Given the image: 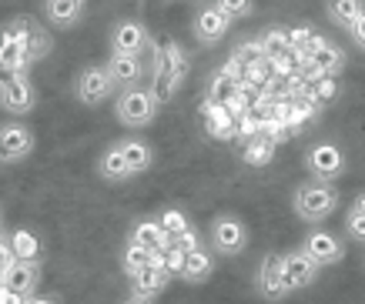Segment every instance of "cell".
<instances>
[{
  "label": "cell",
  "mask_w": 365,
  "mask_h": 304,
  "mask_svg": "<svg viewBox=\"0 0 365 304\" xmlns=\"http://www.w3.org/2000/svg\"><path fill=\"white\" fill-rule=\"evenodd\" d=\"M114 117L118 124L128 130H144L151 127L158 117V100L151 90H144L141 84L138 87H124L114 94Z\"/></svg>",
  "instance_id": "1"
},
{
  "label": "cell",
  "mask_w": 365,
  "mask_h": 304,
  "mask_svg": "<svg viewBox=\"0 0 365 304\" xmlns=\"http://www.w3.org/2000/svg\"><path fill=\"white\" fill-rule=\"evenodd\" d=\"M292 207H295V214L302 221H309V224H322V221H329L335 214V207H339V191L335 184H322V181H305V184L295 187V194H292Z\"/></svg>",
  "instance_id": "2"
},
{
  "label": "cell",
  "mask_w": 365,
  "mask_h": 304,
  "mask_svg": "<svg viewBox=\"0 0 365 304\" xmlns=\"http://www.w3.org/2000/svg\"><path fill=\"white\" fill-rule=\"evenodd\" d=\"M208 241H211V251L222 254V258H235L248 248V224H245L238 214H222L211 217V228H208Z\"/></svg>",
  "instance_id": "3"
},
{
  "label": "cell",
  "mask_w": 365,
  "mask_h": 304,
  "mask_svg": "<svg viewBox=\"0 0 365 304\" xmlns=\"http://www.w3.org/2000/svg\"><path fill=\"white\" fill-rule=\"evenodd\" d=\"M305 167H309L312 181H322V184H335L345 174V154L339 144L332 141H319L305 151Z\"/></svg>",
  "instance_id": "4"
},
{
  "label": "cell",
  "mask_w": 365,
  "mask_h": 304,
  "mask_svg": "<svg viewBox=\"0 0 365 304\" xmlns=\"http://www.w3.org/2000/svg\"><path fill=\"white\" fill-rule=\"evenodd\" d=\"M114 90H118V87H114L111 74H108V67L88 64V67H81V70H78L74 94H78V100L84 104V108H98V104H104Z\"/></svg>",
  "instance_id": "5"
},
{
  "label": "cell",
  "mask_w": 365,
  "mask_h": 304,
  "mask_svg": "<svg viewBox=\"0 0 365 304\" xmlns=\"http://www.w3.org/2000/svg\"><path fill=\"white\" fill-rule=\"evenodd\" d=\"M34 130L21 120H4L0 124V164H21L34 154Z\"/></svg>",
  "instance_id": "6"
},
{
  "label": "cell",
  "mask_w": 365,
  "mask_h": 304,
  "mask_svg": "<svg viewBox=\"0 0 365 304\" xmlns=\"http://www.w3.org/2000/svg\"><path fill=\"white\" fill-rule=\"evenodd\" d=\"M278 268H282V281L288 284V291H302V288H312L319 281V264L305 254V251H285L278 254Z\"/></svg>",
  "instance_id": "7"
},
{
  "label": "cell",
  "mask_w": 365,
  "mask_h": 304,
  "mask_svg": "<svg viewBox=\"0 0 365 304\" xmlns=\"http://www.w3.org/2000/svg\"><path fill=\"white\" fill-rule=\"evenodd\" d=\"M305 61H309L312 67H319L325 77H339L345 70V64H349V57H345L342 47L332 43L329 37H322V33H312L309 47H305Z\"/></svg>",
  "instance_id": "8"
},
{
  "label": "cell",
  "mask_w": 365,
  "mask_h": 304,
  "mask_svg": "<svg viewBox=\"0 0 365 304\" xmlns=\"http://www.w3.org/2000/svg\"><path fill=\"white\" fill-rule=\"evenodd\" d=\"M11 31L21 37L27 64H37V61H41V57H47V54H51V47H54L51 33H47L41 23L34 21V17H14V21H11Z\"/></svg>",
  "instance_id": "9"
},
{
  "label": "cell",
  "mask_w": 365,
  "mask_h": 304,
  "mask_svg": "<svg viewBox=\"0 0 365 304\" xmlns=\"http://www.w3.org/2000/svg\"><path fill=\"white\" fill-rule=\"evenodd\" d=\"M299 251H305V254H309L319 268H332V264H339V261L345 258V244L335 238L332 231H325V228L309 231Z\"/></svg>",
  "instance_id": "10"
},
{
  "label": "cell",
  "mask_w": 365,
  "mask_h": 304,
  "mask_svg": "<svg viewBox=\"0 0 365 304\" xmlns=\"http://www.w3.org/2000/svg\"><path fill=\"white\" fill-rule=\"evenodd\" d=\"M151 43V33L144 27L141 21H118L111 27V54H131V57H141Z\"/></svg>",
  "instance_id": "11"
},
{
  "label": "cell",
  "mask_w": 365,
  "mask_h": 304,
  "mask_svg": "<svg viewBox=\"0 0 365 304\" xmlns=\"http://www.w3.org/2000/svg\"><path fill=\"white\" fill-rule=\"evenodd\" d=\"M34 108H37V87L31 84V77L27 74L14 77L11 84L0 87V110L24 117V114H31Z\"/></svg>",
  "instance_id": "12"
},
{
  "label": "cell",
  "mask_w": 365,
  "mask_h": 304,
  "mask_svg": "<svg viewBox=\"0 0 365 304\" xmlns=\"http://www.w3.org/2000/svg\"><path fill=\"white\" fill-rule=\"evenodd\" d=\"M232 17L225 11H218L215 4H208V7H201L198 14H195V23H191V31H195V37H198V43H218L222 37H228V31H232Z\"/></svg>",
  "instance_id": "13"
},
{
  "label": "cell",
  "mask_w": 365,
  "mask_h": 304,
  "mask_svg": "<svg viewBox=\"0 0 365 304\" xmlns=\"http://www.w3.org/2000/svg\"><path fill=\"white\" fill-rule=\"evenodd\" d=\"M255 291L262 294L265 301H285L288 284L282 281V268H278V254H265V261L258 264V274H255Z\"/></svg>",
  "instance_id": "14"
},
{
  "label": "cell",
  "mask_w": 365,
  "mask_h": 304,
  "mask_svg": "<svg viewBox=\"0 0 365 304\" xmlns=\"http://www.w3.org/2000/svg\"><path fill=\"white\" fill-rule=\"evenodd\" d=\"M4 284L14 288L24 298H34L37 294V284H41V261H14L7 274H4Z\"/></svg>",
  "instance_id": "15"
},
{
  "label": "cell",
  "mask_w": 365,
  "mask_h": 304,
  "mask_svg": "<svg viewBox=\"0 0 365 304\" xmlns=\"http://www.w3.org/2000/svg\"><path fill=\"white\" fill-rule=\"evenodd\" d=\"M108 74H111L114 87L118 90H124V87H138L144 77V64L141 57H131V54H111L108 57Z\"/></svg>",
  "instance_id": "16"
},
{
  "label": "cell",
  "mask_w": 365,
  "mask_h": 304,
  "mask_svg": "<svg viewBox=\"0 0 365 304\" xmlns=\"http://www.w3.org/2000/svg\"><path fill=\"white\" fill-rule=\"evenodd\" d=\"M128 244H138V248L158 254V251H168V248H171V238H168L165 228L158 224V217H144V221H138V224L131 228V238H128Z\"/></svg>",
  "instance_id": "17"
},
{
  "label": "cell",
  "mask_w": 365,
  "mask_h": 304,
  "mask_svg": "<svg viewBox=\"0 0 365 304\" xmlns=\"http://www.w3.org/2000/svg\"><path fill=\"white\" fill-rule=\"evenodd\" d=\"M84 7L88 0H44V17L57 31H71L84 17Z\"/></svg>",
  "instance_id": "18"
},
{
  "label": "cell",
  "mask_w": 365,
  "mask_h": 304,
  "mask_svg": "<svg viewBox=\"0 0 365 304\" xmlns=\"http://www.w3.org/2000/svg\"><path fill=\"white\" fill-rule=\"evenodd\" d=\"M0 70H17V74H27L31 64L24 57V43L21 37L11 31V23L0 27Z\"/></svg>",
  "instance_id": "19"
},
{
  "label": "cell",
  "mask_w": 365,
  "mask_h": 304,
  "mask_svg": "<svg viewBox=\"0 0 365 304\" xmlns=\"http://www.w3.org/2000/svg\"><path fill=\"white\" fill-rule=\"evenodd\" d=\"M98 174L108 181V184H124V181H131V167H128V161H124L121 141H114L108 151L101 154Z\"/></svg>",
  "instance_id": "20"
},
{
  "label": "cell",
  "mask_w": 365,
  "mask_h": 304,
  "mask_svg": "<svg viewBox=\"0 0 365 304\" xmlns=\"http://www.w3.org/2000/svg\"><path fill=\"white\" fill-rule=\"evenodd\" d=\"M128 281H131V294H141V298H151V301H155L158 294H161L168 284H171V274H168L165 268L151 264V268L138 271L134 278H128Z\"/></svg>",
  "instance_id": "21"
},
{
  "label": "cell",
  "mask_w": 365,
  "mask_h": 304,
  "mask_svg": "<svg viewBox=\"0 0 365 304\" xmlns=\"http://www.w3.org/2000/svg\"><path fill=\"white\" fill-rule=\"evenodd\" d=\"M121 151H124L128 167H131V177L151 171V164H155V147H151V141H144V137H128V141H121Z\"/></svg>",
  "instance_id": "22"
},
{
  "label": "cell",
  "mask_w": 365,
  "mask_h": 304,
  "mask_svg": "<svg viewBox=\"0 0 365 304\" xmlns=\"http://www.w3.org/2000/svg\"><path fill=\"white\" fill-rule=\"evenodd\" d=\"M325 14L339 31H352V23L365 14V0H325Z\"/></svg>",
  "instance_id": "23"
},
{
  "label": "cell",
  "mask_w": 365,
  "mask_h": 304,
  "mask_svg": "<svg viewBox=\"0 0 365 304\" xmlns=\"http://www.w3.org/2000/svg\"><path fill=\"white\" fill-rule=\"evenodd\" d=\"M211 271H215V254H211L208 248H198V251H191V254H185V268H181V278H185L188 284L208 281Z\"/></svg>",
  "instance_id": "24"
},
{
  "label": "cell",
  "mask_w": 365,
  "mask_h": 304,
  "mask_svg": "<svg viewBox=\"0 0 365 304\" xmlns=\"http://www.w3.org/2000/svg\"><path fill=\"white\" fill-rule=\"evenodd\" d=\"M275 151H278V141H275V137H268V134H258V137H252V141H245L242 161L248 164V167H265V164H272Z\"/></svg>",
  "instance_id": "25"
},
{
  "label": "cell",
  "mask_w": 365,
  "mask_h": 304,
  "mask_svg": "<svg viewBox=\"0 0 365 304\" xmlns=\"http://www.w3.org/2000/svg\"><path fill=\"white\" fill-rule=\"evenodd\" d=\"M258 43H262V51H265L268 61H278V57H288L292 54V43H288V31L285 27H268V31L255 33Z\"/></svg>",
  "instance_id": "26"
},
{
  "label": "cell",
  "mask_w": 365,
  "mask_h": 304,
  "mask_svg": "<svg viewBox=\"0 0 365 304\" xmlns=\"http://www.w3.org/2000/svg\"><path fill=\"white\" fill-rule=\"evenodd\" d=\"M11 251L17 261H41V241L31 231H14L11 234Z\"/></svg>",
  "instance_id": "27"
},
{
  "label": "cell",
  "mask_w": 365,
  "mask_h": 304,
  "mask_svg": "<svg viewBox=\"0 0 365 304\" xmlns=\"http://www.w3.org/2000/svg\"><path fill=\"white\" fill-rule=\"evenodd\" d=\"M302 94H305L312 104L325 108V104H332V100L339 98V77H322V80H315V84L305 87Z\"/></svg>",
  "instance_id": "28"
},
{
  "label": "cell",
  "mask_w": 365,
  "mask_h": 304,
  "mask_svg": "<svg viewBox=\"0 0 365 304\" xmlns=\"http://www.w3.org/2000/svg\"><path fill=\"white\" fill-rule=\"evenodd\" d=\"M205 124H208V130L215 137H232L235 134V114L225 110L222 104H215V100H211V110H208V120H205Z\"/></svg>",
  "instance_id": "29"
},
{
  "label": "cell",
  "mask_w": 365,
  "mask_h": 304,
  "mask_svg": "<svg viewBox=\"0 0 365 304\" xmlns=\"http://www.w3.org/2000/svg\"><path fill=\"white\" fill-rule=\"evenodd\" d=\"M151 264H155V254H151V251L138 248V244H128V248H124L121 268H124V274H128V278H134L138 271H144V268H151Z\"/></svg>",
  "instance_id": "30"
},
{
  "label": "cell",
  "mask_w": 365,
  "mask_h": 304,
  "mask_svg": "<svg viewBox=\"0 0 365 304\" xmlns=\"http://www.w3.org/2000/svg\"><path fill=\"white\" fill-rule=\"evenodd\" d=\"M158 224L165 228V234H168V238H175V234H185V231L191 228L188 214H185L181 207H165V211L158 214Z\"/></svg>",
  "instance_id": "31"
},
{
  "label": "cell",
  "mask_w": 365,
  "mask_h": 304,
  "mask_svg": "<svg viewBox=\"0 0 365 304\" xmlns=\"http://www.w3.org/2000/svg\"><path fill=\"white\" fill-rule=\"evenodd\" d=\"M232 57H238L245 67H258V64H265L268 61L265 51H262V43H258V37H245V41L232 51Z\"/></svg>",
  "instance_id": "32"
},
{
  "label": "cell",
  "mask_w": 365,
  "mask_h": 304,
  "mask_svg": "<svg viewBox=\"0 0 365 304\" xmlns=\"http://www.w3.org/2000/svg\"><path fill=\"white\" fill-rule=\"evenodd\" d=\"M215 7L225 11L232 21H245L255 14V0H215Z\"/></svg>",
  "instance_id": "33"
},
{
  "label": "cell",
  "mask_w": 365,
  "mask_h": 304,
  "mask_svg": "<svg viewBox=\"0 0 365 304\" xmlns=\"http://www.w3.org/2000/svg\"><path fill=\"white\" fill-rule=\"evenodd\" d=\"M171 248L181 251V254H191V251L205 248V238H201V234H198L195 228H188L185 234H175V238H171Z\"/></svg>",
  "instance_id": "34"
},
{
  "label": "cell",
  "mask_w": 365,
  "mask_h": 304,
  "mask_svg": "<svg viewBox=\"0 0 365 304\" xmlns=\"http://www.w3.org/2000/svg\"><path fill=\"white\" fill-rule=\"evenodd\" d=\"M208 90H211V98H215V104H218L222 98H232L235 90H238V84H235V80H228V77L218 70V74L208 80Z\"/></svg>",
  "instance_id": "35"
},
{
  "label": "cell",
  "mask_w": 365,
  "mask_h": 304,
  "mask_svg": "<svg viewBox=\"0 0 365 304\" xmlns=\"http://www.w3.org/2000/svg\"><path fill=\"white\" fill-rule=\"evenodd\" d=\"M345 234H349L355 244H365V217L355 214V211H345Z\"/></svg>",
  "instance_id": "36"
},
{
  "label": "cell",
  "mask_w": 365,
  "mask_h": 304,
  "mask_svg": "<svg viewBox=\"0 0 365 304\" xmlns=\"http://www.w3.org/2000/svg\"><path fill=\"white\" fill-rule=\"evenodd\" d=\"M222 74L228 77V80H235V84H238V80H242V74H245V64L238 61V57H228V61H225V67H222Z\"/></svg>",
  "instance_id": "37"
},
{
  "label": "cell",
  "mask_w": 365,
  "mask_h": 304,
  "mask_svg": "<svg viewBox=\"0 0 365 304\" xmlns=\"http://www.w3.org/2000/svg\"><path fill=\"white\" fill-rule=\"evenodd\" d=\"M349 37H352V43L359 47V51H365V14L352 23V31H349Z\"/></svg>",
  "instance_id": "38"
},
{
  "label": "cell",
  "mask_w": 365,
  "mask_h": 304,
  "mask_svg": "<svg viewBox=\"0 0 365 304\" xmlns=\"http://www.w3.org/2000/svg\"><path fill=\"white\" fill-rule=\"evenodd\" d=\"M0 304H27V298L17 294L14 288H7V284H0Z\"/></svg>",
  "instance_id": "39"
},
{
  "label": "cell",
  "mask_w": 365,
  "mask_h": 304,
  "mask_svg": "<svg viewBox=\"0 0 365 304\" xmlns=\"http://www.w3.org/2000/svg\"><path fill=\"white\" fill-rule=\"evenodd\" d=\"M349 211H355V214H362V217H365V194H355V197H352V204H349Z\"/></svg>",
  "instance_id": "40"
},
{
  "label": "cell",
  "mask_w": 365,
  "mask_h": 304,
  "mask_svg": "<svg viewBox=\"0 0 365 304\" xmlns=\"http://www.w3.org/2000/svg\"><path fill=\"white\" fill-rule=\"evenodd\" d=\"M27 304H61V301L51 298V294H34V298H27Z\"/></svg>",
  "instance_id": "41"
},
{
  "label": "cell",
  "mask_w": 365,
  "mask_h": 304,
  "mask_svg": "<svg viewBox=\"0 0 365 304\" xmlns=\"http://www.w3.org/2000/svg\"><path fill=\"white\" fill-rule=\"evenodd\" d=\"M121 304H155V301H151V298H141V294H128Z\"/></svg>",
  "instance_id": "42"
}]
</instances>
